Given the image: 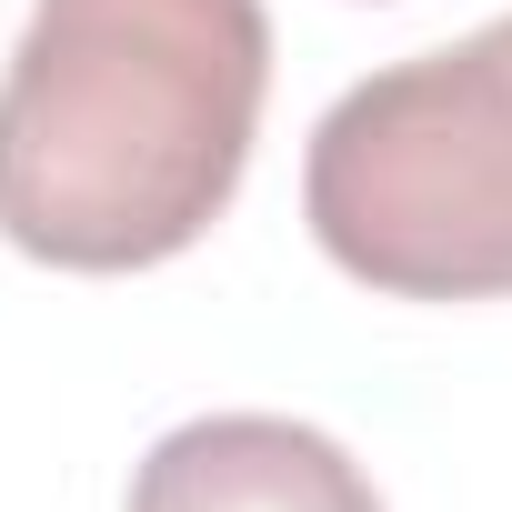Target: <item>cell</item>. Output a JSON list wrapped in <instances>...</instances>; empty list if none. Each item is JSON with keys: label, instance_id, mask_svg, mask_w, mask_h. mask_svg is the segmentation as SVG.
<instances>
[{"label": "cell", "instance_id": "1", "mask_svg": "<svg viewBox=\"0 0 512 512\" xmlns=\"http://www.w3.org/2000/svg\"><path fill=\"white\" fill-rule=\"evenodd\" d=\"M272 91L262 0H31L0 71V241L151 272L231 211Z\"/></svg>", "mask_w": 512, "mask_h": 512}, {"label": "cell", "instance_id": "2", "mask_svg": "<svg viewBox=\"0 0 512 512\" xmlns=\"http://www.w3.org/2000/svg\"><path fill=\"white\" fill-rule=\"evenodd\" d=\"M322 262L392 302H512V11L352 81L302 151Z\"/></svg>", "mask_w": 512, "mask_h": 512}, {"label": "cell", "instance_id": "3", "mask_svg": "<svg viewBox=\"0 0 512 512\" xmlns=\"http://www.w3.org/2000/svg\"><path fill=\"white\" fill-rule=\"evenodd\" d=\"M121 512H382V492L292 412H201L141 452Z\"/></svg>", "mask_w": 512, "mask_h": 512}]
</instances>
